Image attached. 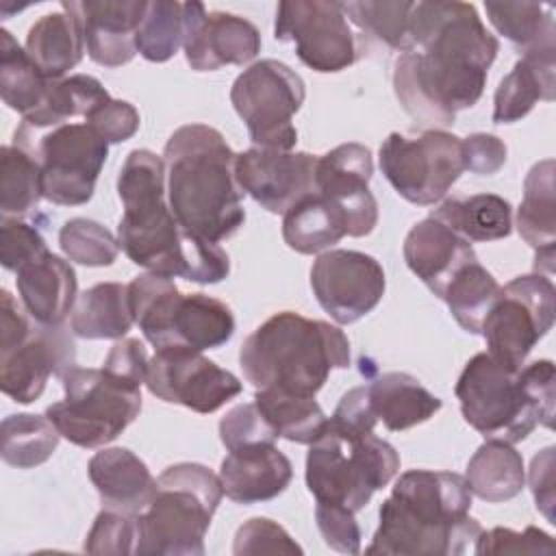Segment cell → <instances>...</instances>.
Segmentation results:
<instances>
[{
  "instance_id": "1",
  "label": "cell",
  "mask_w": 556,
  "mask_h": 556,
  "mask_svg": "<svg viewBox=\"0 0 556 556\" xmlns=\"http://www.w3.org/2000/svg\"><path fill=\"white\" fill-rule=\"evenodd\" d=\"M410 39L421 52H404L393 65V91L402 109L426 130L452 126L486 85L500 41L469 2H413Z\"/></svg>"
},
{
  "instance_id": "2",
  "label": "cell",
  "mask_w": 556,
  "mask_h": 556,
  "mask_svg": "<svg viewBox=\"0 0 556 556\" xmlns=\"http://www.w3.org/2000/svg\"><path fill=\"white\" fill-rule=\"evenodd\" d=\"M471 489L454 471H404L380 506V526L367 554L460 556L471 549L480 523L469 517Z\"/></svg>"
},
{
  "instance_id": "3",
  "label": "cell",
  "mask_w": 556,
  "mask_h": 556,
  "mask_svg": "<svg viewBox=\"0 0 556 556\" xmlns=\"http://www.w3.org/2000/svg\"><path fill=\"white\" fill-rule=\"evenodd\" d=\"M169 208L178 226L219 243L245 222L243 191L235 178V152L222 132L206 124L176 128L163 152Z\"/></svg>"
},
{
  "instance_id": "4",
  "label": "cell",
  "mask_w": 556,
  "mask_h": 556,
  "mask_svg": "<svg viewBox=\"0 0 556 556\" xmlns=\"http://www.w3.org/2000/svg\"><path fill=\"white\" fill-rule=\"evenodd\" d=\"M239 365L254 389L315 395L332 369L350 367V341L328 321L280 311L243 341Z\"/></svg>"
},
{
  "instance_id": "5",
  "label": "cell",
  "mask_w": 556,
  "mask_h": 556,
  "mask_svg": "<svg viewBox=\"0 0 556 556\" xmlns=\"http://www.w3.org/2000/svg\"><path fill=\"white\" fill-rule=\"evenodd\" d=\"M454 393L465 421L484 439L519 443L536 426H554V363L547 358L513 369L480 352L467 361Z\"/></svg>"
},
{
  "instance_id": "6",
  "label": "cell",
  "mask_w": 556,
  "mask_h": 556,
  "mask_svg": "<svg viewBox=\"0 0 556 556\" xmlns=\"http://www.w3.org/2000/svg\"><path fill=\"white\" fill-rule=\"evenodd\" d=\"M165 161L150 150H132L117 176L124 213L117 241L126 256L159 276L185 278L187 250L193 235L185 232L165 202Z\"/></svg>"
},
{
  "instance_id": "7",
  "label": "cell",
  "mask_w": 556,
  "mask_h": 556,
  "mask_svg": "<svg viewBox=\"0 0 556 556\" xmlns=\"http://www.w3.org/2000/svg\"><path fill=\"white\" fill-rule=\"evenodd\" d=\"M224 497L222 480L200 463H176L156 478V495L137 515V556H202L204 534Z\"/></svg>"
},
{
  "instance_id": "8",
  "label": "cell",
  "mask_w": 556,
  "mask_h": 556,
  "mask_svg": "<svg viewBox=\"0 0 556 556\" xmlns=\"http://www.w3.org/2000/svg\"><path fill=\"white\" fill-rule=\"evenodd\" d=\"M397 471L400 454L374 432L358 441H343L326 428L306 454V486L315 502L352 513L363 510Z\"/></svg>"
},
{
  "instance_id": "9",
  "label": "cell",
  "mask_w": 556,
  "mask_h": 556,
  "mask_svg": "<svg viewBox=\"0 0 556 556\" xmlns=\"http://www.w3.org/2000/svg\"><path fill=\"white\" fill-rule=\"evenodd\" d=\"M65 400L46 408L59 434L78 447H102L117 439L141 410V387L106 369L72 367L63 378Z\"/></svg>"
},
{
  "instance_id": "10",
  "label": "cell",
  "mask_w": 556,
  "mask_h": 556,
  "mask_svg": "<svg viewBox=\"0 0 556 556\" xmlns=\"http://www.w3.org/2000/svg\"><path fill=\"white\" fill-rule=\"evenodd\" d=\"M13 146L24 148L37 159L43 198L59 206L87 204L109 156V141L85 122H67L46 132L17 128Z\"/></svg>"
},
{
  "instance_id": "11",
  "label": "cell",
  "mask_w": 556,
  "mask_h": 556,
  "mask_svg": "<svg viewBox=\"0 0 556 556\" xmlns=\"http://www.w3.org/2000/svg\"><path fill=\"white\" fill-rule=\"evenodd\" d=\"M304 98V80L276 59L252 63L235 78L230 89V102L245 122L254 148L278 152H291L298 143L293 115Z\"/></svg>"
},
{
  "instance_id": "12",
  "label": "cell",
  "mask_w": 556,
  "mask_h": 556,
  "mask_svg": "<svg viewBox=\"0 0 556 556\" xmlns=\"http://www.w3.org/2000/svg\"><path fill=\"white\" fill-rule=\"evenodd\" d=\"M378 159L397 195L417 206L439 202L465 172L463 141L445 130H424L417 137L391 132Z\"/></svg>"
},
{
  "instance_id": "13",
  "label": "cell",
  "mask_w": 556,
  "mask_h": 556,
  "mask_svg": "<svg viewBox=\"0 0 556 556\" xmlns=\"http://www.w3.org/2000/svg\"><path fill=\"white\" fill-rule=\"evenodd\" d=\"M556 313V289L545 274H526L502 287L493 308L489 311L480 334L486 352L519 369L532 348L547 334Z\"/></svg>"
},
{
  "instance_id": "14",
  "label": "cell",
  "mask_w": 556,
  "mask_h": 556,
  "mask_svg": "<svg viewBox=\"0 0 556 556\" xmlns=\"http://www.w3.org/2000/svg\"><path fill=\"white\" fill-rule=\"evenodd\" d=\"M274 37L282 43H293L298 59L319 74L348 70L358 59L356 39L341 2H280Z\"/></svg>"
},
{
  "instance_id": "15",
  "label": "cell",
  "mask_w": 556,
  "mask_h": 556,
  "mask_svg": "<svg viewBox=\"0 0 556 556\" xmlns=\"http://www.w3.org/2000/svg\"><path fill=\"white\" fill-rule=\"evenodd\" d=\"M146 387L159 400L180 404L200 415L215 413L243 389L235 374L187 345L156 350L148 361Z\"/></svg>"
},
{
  "instance_id": "16",
  "label": "cell",
  "mask_w": 556,
  "mask_h": 556,
  "mask_svg": "<svg viewBox=\"0 0 556 556\" xmlns=\"http://www.w3.org/2000/svg\"><path fill=\"white\" fill-rule=\"evenodd\" d=\"M311 287L319 306L337 324H354L384 295L382 265L356 250H326L311 267Z\"/></svg>"
},
{
  "instance_id": "17",
  "label": "cell",
  "mask_w": 556,
  "mask_h": 556,
  "mask_svg": "<svg viewBox=\"0 0 556 556\" xmlns=\"http://www.w3.org/2000/svg\"><path fill=\"white\" fill-rule=\"evenodd\" d=\"M317 156L250 148L235 156V178L243 193L276 215L315 191Z\"/></svg>"
},
{
  "instance_id": "18",
  "label": "cell",
  "mask_w": 556,
  "mask_h": 556,
  "mask_svg": "<svg viewBox=\"0 0 556 556\" xmlns=\"http://www.w3.org/2000/svg\"><path fill=\"white\" fill-rule=\"evenodd\" d=\"M185 59L195 72H215L224 65L250 63L261 52L258 28L226 11L206 13L202 2H182Z\"/></svg>"
},
{
  "instance_id": "19",
  "label": "cell",
  "mask_w": 556,
  "mask_h": 556,
  "mask_svg": "<svg viewBox=\"0 0 556 556\" xmlns=\"http://www.w3.org/2000/svg\"><path fill=\"white\" fill-rule=\"evenodd\" d=\"M374 161L363 143H341L317 156L315 191L348 217V237H365L378 224V202L369 191Z\"/></svg>"
},
{
  "instance_id": "20",
  "label": "cell",
  "mask_w": 556,
  "mask_h": 556,
  "mask_svg": "<svg viewBox=\"0 0 556 556\" xmlns=\"http://www.w3.org/2000/svg\"><path fill=\"white\" fill-rule=\"evenodd\" d=\"M72 337L61 326H41L9 352H0V389L17 404L35 402L48 378H63L76 367Z\"/></svg>"
},
{
  "instance_id": "21",
  "label": "cell",
  "mask_w": 556,
  "mask_h": 556,
  "mask_svg": "<svg viewBox=\"0 0 556 556\" xmlns=\"http://www.w3.org/2000/svg\"><path fill=\"white\" fill-rule=\"evenodd\" d=\"M83 24L85 50L102 67H119L137 54V30L146 15V0H63Z\"/></svg>"
},
{
  "instance_id": "22",
  "label": "cell",
  "mask_w": 556,
  "mask_h": 556,
  "mask_svg": "<svg viewBox=\"0 0 556 556\" xmlns=\"http://www.w3.org/2000/svg\"><path fill=\"white\" fill-rule=\"evenodd\" d=\"M404 261L408 269L443 300L452 278L465 265L478 261V256L463 235L434 215H428L408 230L404 239Z\"/></svg>"
},
{
  "instance_id": "23",
  "label": "cell",
  "mask_w": 556,
  "mask_h": 556,
  "mask_svg": "<svg viewBox=\"0 0 556 556\" xmlns=\"http://www.w3.org/2000/svg\"><path fill=\"white\" fill-rule=\"evenodd\" d=\"M291 478V460L276 443H252L230 450L219 467L224 495L237 504L274 500L289 486Z\"/></svg>"
},
{
  "instance_id": "24",
  "label": "cell",
  "mask_w": 556,
  "mask_h": 556,
  "mask_svg": "<svg viewBox=\"0 0 556 556\" xmlns=\"http://www.w3.org/2000/svg\"><path fill=\"white\" fill-rule=\"evenodd\" d=\"M104 508L139 515L156 495V480L148 465L126 447H106L91 456L87 465Z\"/></svg>"
},
{
  "instance_id": "25",
  "label": "cell",
  "mask_w": 556,
  "mask_h": 556,
  "mask_svg": "<svg viewBox=\"0 0 556 556\" xmlns=\"http://www.w3.org/2000/svg\"><path fill=\"white\" fill-rule=\"evenodd\" d=\"M24 311L41 326H61L76 304V271L61 256L46 252L15 271Z\"/></svg>"
},
{
  "instance_id": "26",
  "label": "cell",
  "mask_w": 556,
  "mask_h": 556,
  "mask_svg": "<svg viewBox=\"0 0 556 556\" xmlns=\"http://www.w3.org/2000/svg\"><path fill=\"white\" fill-rule=\"evenodd\" d=\"M556 163L545 159L532 165L523 182V200L517 208V230L534 250V269L554 271L556 250Z\"/></svg>"
},
{
  "instance_id": "27",
  "label": "cell",
  "mask_w": 556,
  "mask_h": 556,
  "mask_svg": "<svg viewBox=\"0 0 556 556\" xmlns=\"http://www.w3.org/2000/svg\"><path fill=\"white\" fill-rule=\"evenodd\" d=\"M556 96V48L526 52L500 80L493 96V122L513 124L526 117L539 100Z\"/></svg>"
},
{
  "instance_id": "28",
  "label": "cell",
  "mask_w": 556,
  "mask_h": 556,
  "mask_svg": "<svg viewBox=\"0 0 556 556\" xmlns=\"http://www.w3.org/2000/svg\"><path fill=\"white\" fill-rule=\"evenodd\" d=\"M63 13L39 17L26 35L24 50L48 80L65 78L85 54V35L80 17L61 2Z\"/></svg>"
},
{
  "instance_id": "29",
  "label": "cell",
  "mask_w": 556,
  "mask_h": 556,
  "mask_svg": "<svg viewBox=\"0 0 556 556\" xmlns=\"http://www.w3.org/2000/svg\"><path fill=\"white\" fill-rule=\"evenodd\" d=\"M369 397L376 417L391 432L419 426L441 410V400L432 395L415 376L404 371H387L371 380Z\"/></svg>"
},
{
  "instance_id": "30",
  "label": "cell",
  "mask_w": 556,
  "mask_h": 556,
  "mask_svg": "<svg viewBox=\"0 0 556 556\" xmlns=\"http://www.w3.org/2000/svg\"><path fill=\"white\" fill-rule=\"evenodd\" d=\"M348 235V217L339 204L317 191L293 204L282 217V239L300 254H321Z\"/></svg>"
},
{
  "instance_id": "31",
  "label": "cell",
  "mask_w": 556,
  "mask_h": 556,
  "mask_svg": "<svg viewBox=\"0 0 556 556\" xmlns=\"http://www.w3.org/2000/svg\"><path fill=\"white\" fill-rule=\"evenodd\" d=\"M135 324L128 285L98 282L78 295L70 326L83 339H124Z\"/></svg>"
},
{
  "instance_id": "32",
  "label": "cell",
  "mask_w": 556,
  "mask_h": 556,
  "mask_svg": "<svg viewBox=\"0 0 556 556\" xmlns=\"http://www.w3.org/2000/svg\"><path fill=\"white\" fill-rule=\"evenodd\" d=\"M465 480L471 495L480 497L482 502L497 504L513 500L521 493L526 482L523 458L513 443L486 439L469 458Z\"/></svg>"
},
{
  "instance_id": "33",
  "label": "cell",
  "mask_w": 556,
  "mask_h": 556,
  "mask_svg": "<svg viewBox=\"0 0 556 556\" xmlns=\"http://www.w3.org/2000/svg\"><path fill=\"white\" fill-rule=\"evenodd\" d=\"M106 100H111L109 91L98 78L89 74H74L50 80L41 106L26 115L20 128L28 132H41L67 124L72 117H87Z\"/></svg>"
},
{
  "instance_id": "34",
  "label": "cell",
  "mask_w": 556,
  "mask_h": 556,
  "mask_svg": "<svg viewBox=\"0 0 556 556\" xmlns=\"http://www.w3.org/2000/svg\"><path fill=\"white\" fill-rule=\"evenodd\" d=\"M235 334L232 311L204 293H182L172 319V345L213 350Z\"/></svg>"
},
{
  "instance_id": "35",
  "label": "cell",
  "mask_w": 556,
  "mask_h": 556,
  "mask_svg": "<svg viewBox=\"0 0 556 556\" xmlns=\"http://www.w3.org/2000/svg\"><path fill=\"white\" fill-rule=\"evenodd\" d=\"M430 215L454 228L467 241H495L513 230V208L495 193L450 198Z\"/></svg>"
},
{
  "instance_id": "36",
  "label": "cell",
  "mask_w": 556,
  "mask_h": 556,
  "mask_svg": "<svg viewBox=\"0 0 556 556\" xmlns=\"http://www.w3.org/2000/svg\"><path fill=\"white\" fill-rule=\"evenodd\" d=\"M254 404L271 426L276 437L291 443L311 445L326 428L328 417L315 402V395H295L276 389H256Z\"/></svg>"
},
{
  "instance_id": "37",
  "label": "cell",
  "mask_w": 556,
  "mask_h": 556,
  "mask_svg": "<svg viewBox=\"0 0 556 556\" xmlns=\"http://www.w3.org/2000/svg\"><path fill=\"white\" fill-rule=\"evenodd\" d=\"M128 295L135 324L143 337L156 350L172 345V319L182 298L174 280L148 271L128 282Z\"/></svg>"
},
{
  "instance_id": "38",
  "label": "cell",
  "mask_w": 556,
  "mask_h": 556,
  "mask_svg": "<svg viewBox=\"0 0 556 556\" xmlns=\"http://www.w3.org/2000/svg\"><path fill=\"white\" fill-rule=\"evenodd\" d=\"M489 22L519 52L556 48L552 7L539 2H484Z\"/></svg>"
},
{
  "instance_id": "39",
  "label": "cell",
  "mask_w": 556,
  "mask_h": 556,
  "mask_svg": "<svg viewBox=\"0 0 556 556\" xmlns=\"http://www.w3.org/2000/svg\"><path fill=\"white\" fill-rule=\"evenodd\" d=\"M50 80L30 61L26 50L15 37L0 30V93L9 109L22 113V117L37 111L48 93Z\"/></svg>"
},
{
  "instance_id": "40",
  "label": "cell",
  "mask_w": 556,
  "mask_h": 556,
  "mask_svg": "<svg viewBox=\"0 0 556 556\" xmlns=\"http://www.w3.org/2000/svg\"><path fill=\"white\" fill-rule=\"evenodd\" d=\"M345 17L361 28L363 41L378 43L387 50L413 52L410 39V11L413 2L400 0H361L341 2Z\"/></svg>"
},
{
  "instance_id": "41",
  "label": "cell",
  "mask_w": 556,
  "mask_h": 556,
  "mask_svg": "<svg viewBox=\"0 0 556 556\" xmlns=\"http://www.w3.org/2000/svg\"><path fill=\"white\" fill-rule=\"evenodd\" d=\"M59 439V430L46 415H9L2 419L0 454L11 467L33 469L43 465L54 454Z\"/></svg>"
},
{
  "instance_id": "42",
  "label": "cell",
  "mask_w": 556,
  "mask_h": 556,
  "mask_svg": "<svg viewBox=\"0 0 556 556\" xmlns=\"http://www.w3.org/2000/svg\"><path fill=\"white\" fill-rule=\"evenodd\" d=\"M502 287L497 280L478 263L465 265L445 289V304L456 324L471 334H480L482 324L493 308Z\"/></svg>"
},
{
  "instance_id": "43",
  "label": "cell",
  "mask_w": 556,
  "mask_h": 556,
  "mask_svg": "<svg viewBox=\"0 0 556 556\" xmlns=\"http://www.w3.org/2000/svg\"><path fill=\"white\" fill-rule=\"evenodd\" d=\"M43 198L37 159L20 146L0 148V211L2 217L28 213Z\"/></svg>"
},
{
  "instance_id": "44",
  "label": "cell",
  "mask_w": 556,
  "mask_h": 556,
  "mask_svg": "<svg viewBox=\"0 0 556 556\" xmlns=\"http://www.w3.org/2000/svg\"><path fill=\"white\" fill-rule=\"evenodd\" d=\"M185 39L182 2L152 0L139 24L135 43L137 52L152 63L169 61Z\"/></svg>"
},
{
  "instance_id": "45",
  "label": "cell",
  "mask_w": 556,
  "mask_h": 556,
  "mask_svg": "<svg viewBox=\"0 0 556 556\" xmlns=\"http://www.w3.org/2000/svg\"><path fill=\"white\" fill-rule=\"evenodd\" d=\"M59 245L72 263L87 267L113 265L119 254L117 237H113V232L102 224L87 217L67 219L59 230Z\"/></svg>"
},
{
  "instance_id": "46",
  "label": "cell",
  "mask_w": 556,
  "mask_h": 556,
  "mask_svg": "<svg viewBox=\"0 0 556 556\" xmlns=\"http://www.w3.org/2000/svg\"><path fill=\"white\" fill-rule=\"evenodd\" d=\"M137 515L104 508L98 513L87 539L85 552L89 554H135L137 549Z\"/></svg>"
},
{
  "instance_id": "47",
  "label": "cell",
  "mask_w": 556,
  "mask_h": 556,
  "mask_svg": "<svg viewBox=\"0 0 556 556\" xmlns=\"http://www.w3.org/2000/svg\"><path fill=\"white\" fill-rule=\"evenodd\" d=\"M376 421L378 417L371 406L369 387L363 384L343 393L332 417L328 419V430H332L343 441H358L374 432Z\"/></svg>"
},
{
  "instance_id": "48",
  "label": "cell",
  "mask_w": 556,
  "mask_h": 556,
  "mask_svg": "<svg viewBox=\"0 0 556 556\" xmlns=\"http://www.w3.org/2000/svg\"><path fill=\"white\" fill-rule=\"evenodd\" d=\"M48 252L46 239L41 232L17 219V217H2L0 226V263L9 271H17L30 261L43 256Z\"/></svg>"
},
{
  "instance_id": "49",
  "label": "cell",
  "mask_w": 556,
  "mask_h": 556,
  "mask_svg": "<svg viewBox=\"0 0 556 556\" xmlns=\"http://www.w3.org/2000/svg\"><path fill=\"white\" fill-rule=\"evenodd\" d=\"M232 552L237 556H243V554H302V547L289 536V532L280 523H276L267 517H252L237 530Z\"/></svg>"
},
{
  "instance_id": "50",
  "label": "cell",
  "mask_w": 556,
  "mask_h": 556,
  "mask_svg": "<svg viewBox=\"0 0 556 556\" xmlns=\"http://www.w3.org/2000/svg\"><path fill=\"white\" fill-rule=\"evenodd\" d=\"M219 439L224 447L237 450L252 443H276V432L265 421L254 402L230 408L219 421Z\"/></svg>"
},
{
  "instance_id": "51",
  "label": "cell",
  "mask_w": 556,
  "mask_h": 556,
  "mask_svg": "<svg viewBox=\"0 0 556 556\" xmlns=\"http://www.w3.org/2000/svg\"><path fill=\"white\" fill-rule=\"evenodd\" d=\"M554 541L547 532L528 526L523 532L510 528H493L480 532L473 543V554H552Z\"/></svg>"
},
{
  "instance_id": "52",
  "label": "cell",
  "mask_w": 556,
  "mask_h": 556,
  "mask_svg": "<svg viewBox=\"0 0 556 556\" xmlns=\"http://www.w3.org/2000/svg\"><path fill=\"white\" fill-rule=\"evenodd\" d=\"M315 521L330 549L341 554H361V528L352 510L332 504H317Z\"/></svg>"
},
{
  "instance_id": "53",
  "label": "cell",
  "mask_w": 556,
  "mask_h": 556,
  "mask_svg": "<svg viewBox=\"0 0 556 556\" xmlns=\"http://www.w3.org/2000/svg\"><path fill=\"white\" fill-rule=\"evenodd\" d=\"M139 113L126 100H106L93 113L85 117L98 135H102L109 143H122L130 139L139 130Z\"/></svg>"
},
{
  "instance_id": "54",
  "label": "cell",
  "mask_w": 556,
  "mask_h": 556,
  "mask_svg": "<svg viewBox=\"0 0 556 556\" xmlns=\"http://www.w3.org/2000/svg\"><path fill=\"white\" fill-rule=\"evenodd\" d=\"M463 141L465 169L478 176H491L506 163V143L489 132H473Z\"/></svg>"
},
{
  "instance_id": "55",
  "label": "cell",
  "mask_w": 556,
  "mask_h": 556,
  "mask_svg": "<svg viewBox=\"0 0 556 556\" xmlns=\"http://www.w3.org/2000/svg\"><path fill=\"white\" fill-rule=\"evenodd\" d=\"M148 352L139 339H119L104 358L102 369L126 380L130 384L141 387L148 374Z\"/></svg>"
},
{
  "instance_id": "56",
  "label": "cell",
  "mask_w": 556,
  "mask_h": 556,
  "mask_svg": "<svg viewBox=\"0 0 556 556\" xmlns=\"http://www.w3.org/2000/svg\"><path fill=\"white\" fill-rule=\"evenodd\" d=\"M554 467H556V447H545L541 450L532 463H530V471H528V482H530V491L534 495V504L536 510L549 521L556 523L554 517V506H556V493H554Z\"/></svg>"
},
{
  "instance_id": "57",
  "label": "cell",
  "mask_w": 556,
  "mask_h": 556,
  "mask_svg": "<svg viewBox=\"0 0 556 556\" xmlns=\"http://www.w3.org/2000/svg\"><path fill=\"white\" fill-rule=\"evenodd\" d=\"M33 330V324L17 306L13 295L2 289L0 291V352H9L20 345Z\"/></svg>"
}]
</instances>
